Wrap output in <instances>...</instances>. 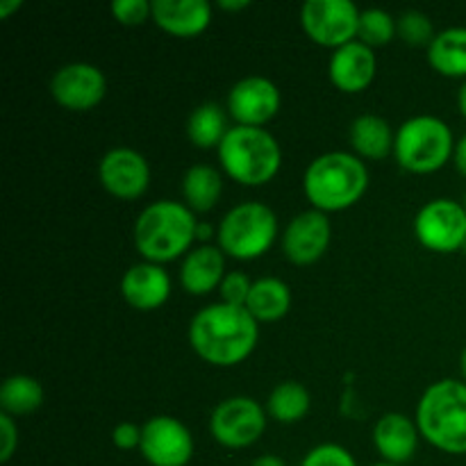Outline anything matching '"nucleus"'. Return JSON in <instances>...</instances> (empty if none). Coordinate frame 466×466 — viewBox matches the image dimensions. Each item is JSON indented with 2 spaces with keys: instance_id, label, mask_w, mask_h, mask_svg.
Here are the masks:
<instances>
[{
  "instance_id": "obj_1",
  "label": "nucleus",
  "mask_w": 466,
  "mask_h": 466,
  "mask_svg": "<svg viewBox=\"0 0 466 466\" xmlns=\"http://www.w3.org/2000/svg\"><path fill=\"white\" fill-rule=\"evenodd\" d=\"M258 321L239 305H208L189 323L191 349L217 367L244 362L258 346Z\"/></svg>"
},
{
  "instance_id": "obj_2",
  "label": "nucleus",
  "mask_w": 466,
  "mask_h": 466,
  "mask_svg": "<svg viewBox=\"0 0 466 466\" xmlns=\"http://www.w3.org/2000/svg\"><path fill=\"white\" fill-rule=\"evenodd\" d=\"M369 171L355 155L335 150L314 159L303 177V189L319 212H339L364 196Z\"/></svg>"
},
{
  "instance_id": "obj_3",
  "label": "nucleus",
  "mask_w": 466,
  "mask_h": 466,
  "mask_svg": "<svg viewBox=\"0 0 466 466\" xmlns=\"http://www.w3.org/2000/svg\"><path fill=\"white\" fill-rule=\"evenodd\" d=\"M194 212L177 200H157L135 223V246L148 262L164 264L180 258L196 237Z\"/></svg>"
},
{
  "instance_id": "obj_4",
  "label": "nucleus",
  "mask_w": 466,
  "mask_h": 466,
  "mask_svg": "<svg viewBox=\"0 0 466 466\" xmlns=\"http://www.w3.org/2000/svg\"><path fill=\"white\" fill-rule=\"evenodd\" d=\"M417 426L435 449L466 455V382L446 378L428 387L419 400Z\"/></svg>"
},
{
  "instance_id": "obj_5",
  "label": "nucleus",
  "mask_w": 466,
  "mask_h": 466,
  "mask_svg": "<svg viewBox=\"0 0 466 466\" xmlns=\"http://www.w3.org/2000/svg\"><path fill=\"white\" fill-rule=\"evenodd\" d=\"M218 159L232 180L259 187L273 180L282 162L276 137L264 127L237 126L228 130L218 146Z\"/></svg>"
},
{
  "instance_id": "obj_6",
  "label": "nucleus",
  "mask_w": 466,
  "mask_h": 466,
  "mask_svg": "<svg viewBox=\"0 0 466 466\" xmlns=\"http://www.w3.org/2000/svg\"><path fill=\"white\" fill-rule=\"evenodd\" d=\"M453 153V132L441 118L431 114L408 118L396 132V162L412 173L440 171Z\"/></svg>"
},
{
  "instance_id": "obj_7",
  "label": "nucleus",
  "mask_w": 466,
  "mask_h": 466,
  "mask_svg": "<svg viewBox=\"0 0 466 466\" xmlns=\"http://www.w3.org/2000/svg\"><path fill=\"white\" fill-rule=\"evenodd\" d=\"M278 235V218L264 203L232 208L218 226V248L235 259H255L267 253Z\"/></svg>"
},
{
  "instance_id": "obj_8",
  "label": "nucleus",
  "mask_w": 466,
  "mask_h": 466,
  "mask_svg": "<svg viewBox=\"0 0 466 466\" xmlns=\"http://www.w3.org/2000/svg\"><path fill=\"white\" fill-rule=\"evenodd\" d=\"M360 14L350 0H308L300 9V23L312 41L341 48L358 36Z\"/></svg>"
},
{
  "instance_id": "obj_9",
  "label": "nucleus",
  "mask_w": 466,
  "mask_h": 466,
  "mask_svg": "<svg viewBox=\"0 0 466 466\" xmlns=\"http://www.w3.org/2000/svg\"><path fill=\"white\" fill-rule=\"evenodd\" d=\"M414 235L435 253H453L464 248L466 209L451 198H437L423 205L414 218Z\"/></svg>"
},
{
  "instance_id": "obj_10",
  "label": "nucleus",
  "mask_w": 466,
  "mask_h": 466,
  "mask_svg": "<svg viewBox=\"0 0 466 466\" xmlns=\"http://www.w3.org/2000/svg\"><path fill=\"white\" fill-rule=\"evenodd\" d=\"M267 414L248 396H232L214 408L209 419L212 437L226 449H246L262 437Z\"/></svg>"
},
{
  "instance_id": "obj_11",
  "label": "nucleus",
  "mask_w": 466,
  "mask_h": 466,
  "mask_svg": "<svg viewBox=\"0 0 466 466\" xmlns=\"http://www.w3.org/2000/svg\"><path fill=\"white\" fill-rule=\"evenodd\" d=\"M139 451L153 466H187L194 455V440L177 419L153 417L141 428Z\"/></svg>"
},
{
  "instance_id": "obj_12",
  "label": "nucleus",
  "mask_w": 466,
  "mask_h": 466,
  "mask_svg": "<svg viewBox=\"0 0 466 466\" xmlns=\"http://www.w3.org/2000/svg\"><path fill=\"white\" fill-rule=\"evenodd\" d=\"M107 80L103 71L91 64H66L50 80V94L62 107L73 112H86L105 98Z\"/></svg>"
},
{
  "instance_id": "obj_13",
  "label": "nucleus",
  "mask_w": 466,
  "mask_h": 466,
  "mask_svg": "<svg viewBox=\"0 0 466 466\" xmlns=\"http://www.w3.org/2000/svg\"><path fill=\"white\" fill-rule=\"evenodd\" d=\"M228 109L239 126L259 127L280 109V91L268 77H244L228 94Z\"/></svg>"
},
{
  "instance_id": "obj_14",
  "label": "nucleus",
  "mask_w": 466,
  "mask_h": 466,
  "mask_svg": "<svg viewBox=\"0 0 466 466\" xmlns=\"http://www.w3.org/2000/svg\"><path fill=\"white\" fill-rule=\"evenodd\" d=\"M100 182L112 196L123 200L139 198L150 182L148 162L132 148H112L105 153L98 167Z\"/></svg>"
},
{
  "instance_id": "obj_15",
  "label": "nucleus",
  "mask_w": 466,
  "mask_h": 466,
  "mask_svg": "<svg viewBox=\"0 0 466 466\" xmlns=\"http://www.w3.org/2000/svg\"><path fill=\"white\" fill-rule=\"evenodd\" d=\"M330 221L326 212L319 209H308L300 212L294 221L287 226L285 237H282V250L287 259L294 264H314L323 258V253L330 246Z\"/></svg>"
},
{
  "instance_id": "obj_16",
  "label": "nucleus",
  "mask_w": 466,
  "mask_h": 466,
  "mask_svg": "<svg viewBox=\"0 0 466 466\" xmlns=\"http://www.w3.org/2000/svg\"><path fill=\"white\" fill-rule=\"evenodd\" d=\"M328 73L337 89L346 91V94H358V91L367 89L376 76V55L362 41H350L335 50Z\"/></svg>"
},
{
  "instance_id": "obj_17",
  "label": "nucleus",
  "mask_w": 466,
  "mask_h": 466,
  "mask_svg": "<svg viewBox=\"0 0 466 466\" xmlns=\"http://www.w3.org/2000/svg\"><path fill=\"white\" fill-rule=\"evenodd\" d=\"M121 294L132 308L148 312V309H157L159 305L167 303L168 294H171V280L159 264H135L123 276Z\"/></svg>"
},
{
  "instance_id": "obj_18",
  "label": "nucleus",
  "mask_w": 466,
  "mask_h": 466,
  "mask_svg": "<svg viewBox=\"0 0 466 466\" xmlns=\"http://www.w3.org/2000/svg\"><path fill=\"white\" fill-rule=\"evenodd\" d=\"M373 444L387 464H405L412 460L419 446V426L405 414L390 412L378 419L373 428Z\"/></svg>"
},
{
  "instance_id": "obj_19",
  "label": "nucleus",
  "mask_w": 466,
  "mask_h": 466,
  "mask_svg": "<svg viewBox=\"0 0 466 466\" xmlns=\"http://www.w3.org/2000/svg\"><path fill=\"white\" fill-rule=\"evenodd\" d=\"M153 21L176 36H196L212 21L208 0H153Z\"/></svg>"
},
{
  "instance_id": "obj_20",
  "label": "nucleus",
  "mask_w": 466,
  "mask_h": 466,
  "mask_svg": "<svg viewBox=\"0 0 466 466\" xmlns=\"http://www.w3.org/2000/svg\"><path fill=\"white\" fill-rule=\"evenodd\" d=\"M223 250L217 246H200V248L191 250L182 262L180 282L185 291L191 296L209 294L212 289L221 287L223 282Z\"/></svg>"
},
{
  "instance_id": "obj_21",
  "label": "nucleus",
  "mask_w": 466,
  "mask_h": 466,
  "mask_svg": "<svg viewBox=\"0 0 466 466\" xmlns=\"http://www.w3.org/2000/svg\"><path fill=\"white\" fill-rule=\"evenodd\" d=\"M428 62L446 77H466V27L437 32L428 46Z\"/></svg>"
},
{
  "instance_id": "obj_22",
  "label": "nucleus",
  "mask_w": 466,
  "mask_h": 466,
  "mask_svg": "<svg viewBox=\"0 0 466 466\" xmlns=\"http://www.w3.org/2000/svg\"><path fill=\"white\" fill-rule=\"evenodd\" d=\"M394 139L390 123L376 114H362L350 126V144L362 157L382 159L394 150Z\"/></svg>"
},
{
  "instance_id": "obj_23",
  "label": "nucleus",
  "mask_w": 466,
  "mask_h": 466,
  "mask_svg": "<svg viewBox=\"0 0 466 466\" xmlns=\"http://www.w3.org/2000/svg\"><path fill=\"white\" fill-rule=\"evenodd\" d=\"M291 291L278 278H259L253 282L246 309L253 314L255 321H278L289 312Z\"/></svg>"
},
{
  "instance_id": "obj_24",
  "label": "nucleus",
  "mask_w": 466,
  "mask_h": 466,
  "mask_svg": "<svg viewBox=\"0 0 466 466\" xmlns=\"http://www.w3.org/2000/svg\"><path fill=\"white\" fill-rule=\"evenodd\" d=\"M221 173L208 164H196L182 177V194L187 205L196 212H209L221 196Z\"/></svg>"
},
{
  "instance_id": "obj_25",
  "label": "nucleus",
  "mask_w": 466,
  "mask_h": 466,
  "mask_svg": "<svg viewBox=\"0 0 466 466\" xmlns=\"http://www.w3.org/2000/svg\"><path fill=\"white\" fill-rule=\"evenodd\" d=\"M44 390L30 376H12L0 387V408L9 417H21L41 408Z\"/></svg>"
},
{
  "instance_id": "obj_26",
  "label": "nucleus",
  "mask_w": 466,
  "mask_h": 466,
  "mask_svg": "<svg viewBox=\"0 0 466 466\" xmlns=\"http://www.w3.org/2000/svg\"><path fill=\"white\" fill-rule=\"evenodd\" d=\"M309 405H312V399H309V391L305 390V385L287 380L271 391L267 410L276 421L296 423L305 419V414L309 412Z\"/></svg>"
},
{
  "instance_id": "obj_27",
  "label": "nucleus",
  "mask_w": 466,
  "mask_h": 466,
  "mask_svg": "<svg viewBox=\"0 0 466 466\" xmlns=\"http://www.w3.org/2000/svg\"><path fill=\"white\" fill-rule=\"evenodd\" d=\"M187 135H189L191 144L198 146V148L221 146L223 137L228 135L223 109L217 103L198 105L187 121Z\"/></svg>"
},
{
  "instance_id": "obj_28",
  "label": "nucleus",
  "mask_w": 466,
  "mask_h": 466,
  "mask_svg": "<svg viewBox=\"0 0 466 466\" xmlns=\"http://www.w3.org/2000/svg\"><path fill=\"white\" fill-rule=\"evenodd\" d=\"M399 32V23L394 21L390 12L385 9H364L360 14V27H358V36L362 44H367L369 48L371 46H385L394 39V35Z\"/></svg>"
},
{
  "instance_id": "obj_29",
  "label": "nucleus",
  "mask_w": 466,
  "mask_h": 466,
  "mask_svg": "<svg viewBox=\"0 0 466 466\" xmlns=\"http://www.w3.org/2000/svg\"><path fill=\"white\" fill-rule=\"evenodd\" d=\"M399 35L400 39L408 41L410 46H423V44L431 46L432 39L437 36L431 16L419 12V9H408L405 14H400Z\"/></svg>"
},
{
  "instance_id": "obj_30",
  "label": "nucleus",
  "mask_w": 466,
  "mask_h": 466,
  "mask_svg": "<svg viewBox=\"0 0 466 466\" xmlns=\"http://www.w3.org/2000/svg\"><path fill=\"white\" fill-rule=\"evenodd\" d=\"M300 466H358L353 455L339 444H321L305 455Z\"/></svg>"
},
{
  "instance_id": "obj_31",
  "label": "nucleus",
  "mask_w": 466,
  "mask_h": 466,
  "mask_svg": "<svg viewBox=\"0 0 466 466\" xmlns=\"http://www.w3.org/2000/svg\"><path fill=\"white\" fill-rule=\"evenodd\" d=\"M218 289H221L223 303L246 308V300H248L250 289H253V282L248 280V276H246V273L232 271L223 278V282Z\"/></svg>"
},
{
  "instance_id": "obj_32",
  "label": "nucleus",
  "mask_w": 466,
  "mask_h": 466,
  "mask_svg": "<svg viewBox=\"0 0 466 466\" xmlns=\"http://www.w3.org/2000/svg\"><path fill=\"white\" fill-rule=\"evenodd\" d=\"M112 14L123 25H139L146 18L153 16V5L146 0H114Z\"/></svg>"
},
{
  "instance_id": "obj_33",
  "label": "nucleus",
  "mask_w": 466,
  "mask_h": 466,
  "mask_svg": "<svg viewBox=\"0 0 466 466\" xmlns=\"http://www.w3.org/2000/svg\"><path fill=\"white\" fill-rule=\"evenodd\" d=\"M0 437H3V444H0V462H9L18 446V428L14 423V419L9 414H0Z\"/></svg>"
},
{
  "instance_id": "obj_34",
  "label": "nucleus",
  "mask_w": 466,
  "mask_h": 466,
  "mask_svg": "<svg viewBox=\"0 0 466 466\" xmlns=\"http://www.w3.org/2000/svg\"><path fill=\"white\" fill-rule=\"evenodd\" d=\"M112 440L118 449L130 451L139 449L141 446V428H137L135 423H118L112 432Z\"/></svg>"
},
{
  "instance_id": "obj_35",
  "label": "nucleus",
  "mask_w": 466,
  "mask_h": 466,
  "mask_svg": "<svg viewBox=\"0 0 466 466\" xmlns=\"http://www.w3.org/2000/svg\"><path fill=\"white\" fill-rule=\"evenodd\" d=\"M455 167L466 177V135L455 144Z\"/></svg>"
},
{
  "instance_id": "obj_36",
  "label": "nucleus",
  "mask_w": 466,
  "mask_h": 466,
  "mask_svg": "<svg viewBox=\"0 0 466 466\" xmlns=\"http://www.w3.org/2000/svg\"><path fill=\"white\" fill-rule=\"evenodd\" d=\"M250 466H287L278 455H262V458L255 460Z\"/></svg>"
},
{
  "instance_id": "obj_37",
  "label": "nucleus",
  "mask_w": 466,
  "mask_h": 466,
  "mask_svg": "<svg viewBox=\"0 0 466 466\" xmlns=\"http://www.w3.org/2000/svg\"><path fill=\"white\" fill-rule=\"evenodd\" d=\"M21 7V0H7V3H0V18H7L9 12Z\"/></svg>"
},
{
  "instance_id": "obj_38",
  "label": "nucleus",
  "mask_w": 466,
  "mask_h": 466,
  "mask_svg": "<svg viewBox=\"0 0 466 466\" xmlns=\"http://www.w3.org/2000/svg\"><path fill=\"white\" fill-rule=\"evenodd\" d=\"M248 0H221V3H218V7H223V9H244V7H248Z\"/></svg>"
},
{
  "instance_id": "obj_39",
  "label": "nucleus",
  "mask_w": 466,
  "mask_h": 466,
  "mask_svg": "<svg viewBox=\"0 0 466 466\" xmlns=\"http://www.w3.org/2000/svg\"><path fill=\"white\" fill-rule=\"evenodd\" d=\"M458 105H460V112H462V116L466 118V82L462 86H460V94H458Z\"/></svg>"
},
{
  "instance_id": "obj_40",
  "label": "nucleus",
  "mask_w": 466,
  "mask_h": 466,
  "mask_svg": "<svg viewBox=\"0 0 466 466\" xmlns=\"http://www.w3.org/2000/svg\"><path fill=\"white\" fill-rule=\"evenodd\" d=\"M209 235H212V228L205 226V223L196 228V237H200V239H209Z\"/></svg>"
},
{
  "instance_id": "obj_41",
  "label": "nucleus",
  "mask_w": 466,
  "mask_h": 466,
  "mask_svg": "<svg viewBox=\"0 0 466 466\" xmlns=\"http://www.w3.org/2000/svg\"><path fill=\"white\" fill-rule=\"evenodd\" d=\"M460 371H462V378L466 382V349L462 350V358H460Z\"/></svg>"
},
{
  "instance_id": "obj_42",
  "label": "nucleus",
  "mask_w": 466,
  "mask_h": 466,
  "mask_svg": "<svg viewBox=\"0 0 466 466\" xmlns=\"http://www.w3.org/2000/svg\"><path fill=\"white\" fill-rule=\"evenodd\" d=\"M373 466H396V464H387V462H380V464H373Z\"/></svg>"
},
{
  "instance_id": "obj_43",
  "label": "nucleus",
  "mask_w": 466,
  "mask_h": 466,
  "mask_svg": "<svg viewBox=\"0 0 466 466\" xmlns=\"http://www.w3.org/2000/svg\"><path fill=\"white\" fill-rule=\"evenodd\" d=\"M462 208L466 209V191H464V198H462Z\"/></svg>"
},
{
  "instance_id": "obj_44",
  "label": "nucleus",
  "mask_w": 466,
  "mask_h": 466,
  "mask_svg": "<svg viewBox=\"0 0 466 466\" xmlns=\"http://www.w3.org/2000/svg\"><path fill=\"white\" fill-rule=\"evenodd\" d=\"M462 250H464V253H466V241H464V248H462Z\"/></svg>"
}]
</instances>
